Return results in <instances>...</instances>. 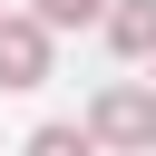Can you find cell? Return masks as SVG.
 I'll list each match as a JSON object with an SVG mask.
<instances>
[{"mask_svg":"<svg viewBox=\"0 0 156 156\" xmlns=\"http://www.w3.org/2000/svg\"><path fill=\"white\" fill-rule=\"evenodd\" d=\"M88 136L117 156H156V88H107L88 107Z\"/></svg>","mask_w":156,"mask_h":156,"instance_id":"6da1fadb","label":"cell"},{"mask_svg":"<svg viewBox=\"0 0 156 156\" xmlns=\"http://www.w3.org/2000/svg\"><path fill=\"white\" fill-rule=\"evenodd\" d=\"M49 39L58 29H39L29 10H0V88H39L49 78Z\"/></svg>","mask_w":156,"mask_h":156,"instance_id":"7a4b0ae2","label":"cell"},{"mask_svg":"<svg viewBox=\"0 0 156 156\" xmlns=\"http://www.w3.org/2000/svg\"><path fill=\"white\" fill-rule=\"evenodd\" d=\"M107 49L117 58H156V0H107Z\"/></svg>","mask_w":156,"mask_h":156,"instance_id":"3957f363","label":"cell"},{"mask_svg":"<svg viewBox=\"0 0 156 156\" xmlns=\"http://www.w3.org/2000/svg\"><path fill=\"white\" fill-rule=\"evenodd\" d=\"M20 156H98V136L88 127H68V117H49V127H29V146Z\"/></svg>","mask_w":156,"mask_h":156,"instance_id":"277c9868","label":"cell"},{"mask_svg":"<svg viewBox=\"0 0 156 156\" xmlns=\"http://www.w3.org/2000/svg\"><path fill=\"white\" fill-rule=\"evenodd\" d=\"M29 20L39 29H88V20H107V0H29Z\"/></svg>","mask_w":156,"mask_h":156,"instance_id":"5b68a950","label":"cell"}]
</instances>
